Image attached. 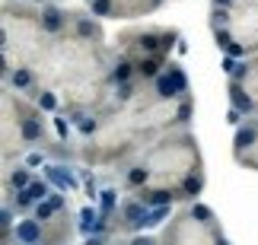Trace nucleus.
Returning a JSON list of instances; mask_svg holds the SVG:
<instances>
[{
	"label": "nucleus",
	"mask_w": 258,
	"mask_h": 245,
	"mask_svg": "<svg viewBox=\"0 0 258 245\" xmlns=\"http://www.w3.org/2000/svg\"><path fill=\"white\" fill-rule=\"evenodd\" d=\"M51 115H45L32 99L4 90V166L26 159L32 150H48L57 137L48 131Z\"/></svg>",
	"instance_id": "nucleus-2"
},
{
	"label": "nucleus",
	"mask_w": 258,
	"mask_h": 245,
	"mask_svg": "<svg viewBox=\"0 0 258 245\" xmlns=\"http://www.w3.org/2000/svg\"><path fill=\"white\" fill-rule=\"evenodd\" d=\"M38 179V175L32 172V166H26V162H16V166H4V198H10V194H16V191H23L29 188Z\"/></svg>",
	"instance_id": "nucleus-11"
},
{
	"label": "nucleus",
	"mask_w": 258,
	"mask_h": 245,
	"mask_svg": "<svg viewBox=\"0 0 258 245\" xmlns=\"http://www.w3.org/2000/svg\"><path fill=\"white\" fill-rule=\"evenodd\" d=\"M42 175L48 182L54 185L57 191H64V194H77V191H83V179H80V166H67V162H48L42 166Z\"/></svg>",
	"instance_id": "nucleus-9"
},
{
	"label": "nucleus",
	"mask_w": 258,
	"mask_h": 245,
	"mask_svg": "<svg viewBox=\"0 0 258 245\" xmlns=\"http://www.w3.org/2000/svg\"><path fill=\"white\" fill-rule=\"evenodd\" d=\"M86 10L96 19H115V0H89Z\"/></svg>",
	"instance_id": "nucleus-15"
},
{
	"label": "nucleus",
	"mask_w": 258,
	"mask_h": 245,
	"mask_svg": "<svg viewBox=\"0 0 258 245\" xmlns=\"http://www.w3.org/2000/svg\"><path fill=\"white\" fill-rule=\"evenodd\" d=\"M141 162L150 169V185L153 188H169L178 194V204H185L182 198V188L185 182L191 179L195 172L204 169V159H201V146H198V137L188 131H172V134H163L144 150Z\"/></svg>",
	"instance_id": "nucleus-1"
},
{
	"label": "nucleus",
	"mask_w": 258,
	"mask_h": 245,
	"mask_svg": "<svg viewBox=\"0 0 258 245\" xmlns=\"http://www.w3.org/2000/svg\"><path fill=\"white\" fill-rule=\"evenodd\" d=\"M38 19H42V29L48 32V38H61V35L71 32V10L61 7L57 0L38 7Z\"/></svg>",
	"instance_id": "nucleus-10"
},
{
	"label": "nucleus",
	"mask_w": 258,
	"mask_h": 245,
	"mask_svg": "<svg viewBox=\"0 0 258 245\" xmlns=\"http://www.w3.org/2000/svg\"><path fill=\"white\" fill-rule=\"evenodd\" d=\"M51 194H54V185L48 182L45 175H38V179L29 185V188H23V191H16V194H10V198H4V204H10V207H13L19 217H29V213H32L42 201H48Z\"/></svg>",
	"instance_id": "nucleus-8"
},
{
	"label": "nucleus",
	"mask_w": 258,
	"mask_h": 245,
	"mask_svg": "<svg viewBox=\"0 0 258 245\" xmlns=\"http://www.w3.org/2000/svg\"><path fill=\"white\" fill-rule=\"evenodd\" d=\"M226 96H230V109H236L245 121L258 118V105H255V99L249 96V90H245L239 80H230V93Z\"/></svg>",
	"instance_id": "nucleus-13"
},
{
	"label": "nucleus",
	"mask_w": 258,
	"mask_h": 245,
	"mask_svg": "<svg viewBox=\"0 0 258 245\" xmlns=\"http://www.w3.org/2000/svg\"><path fill=\"white\" fill-rule=\"evenodd\" d=\"M83 4H89V0H83Z\"/></svg>",
	"instance_id": "nucleus-17"
},
{
	"label": "nucleus",
	"mask_w": 258,
	"mask_h": 245,
	"mask_svg": "<svg viewBox=\"0 0 258 245\" xmlns=\"http://www.w3.org/2000/svg\"><path fill=\"white\" fill-rule=\"evenodd\" d=\"M255 143H258V124H255V118L252 121H242L239 127H236V137H233V156L252 150Z\"/></svg>",
	"instance_id": "nucleus-14"
},
{
	"label": "nucleus",
	"mask_w": 258,
	"mask_h": 245,
	"mask_svg": "<svg viewBox=\"0 0 258 245\" xmlns=\"http://www.w3.org/2000/svg\"><path fill=\"white\" fill-rule=\"evenodd\" d=\"M166 4V0H115V19H137L150 16Z\"/></svg>",
	"instance_id": "nucleus-12"
},
{
	"label": "nucleus",
	"mask_w": 258,
	"mask_h": 245,
	"mask_svg": "<svg viewBox=\"0 0 258 245\" xmlns=\"http://www.w3.org/2000/svg\"><path fill=\"white\" fill-rule=\"evenodd\" d=\"M51 38L42 29L38 7L26 0H4V70L38 67Z\"/></svg>",
	"instance_id": "nucleus-3"
},
{
	"label": "nucleus",
	"mask_w": 258,
	"mask_h": 245,
	"mask_svg": "<svg viewBox=\"0 0 258 245\" xmlns=\"http://www.w3.org/2000/svg\"><path fill=\"white\" fill-rule=\"evenodd\" d=\"M160 245H230L217 213L204 201H191L172 213L160 232Z\"/></svg>",
	"instance_id": "nucleus-4"
},
{
	"label": "nucleus",
	"mask_w": 258,
	"mask_h": 245,
	"mask_svg": "<svg viewBox=\"0 0 258 245\" xmlns=\"http://www.w3.org/2000/svg\"><path fill=\"white\" fill-rule=\"evenodd\" d=\"M239 166H245V169H252V172H258V143L252 146V150H245V153H239V156H233Z\"/></svg>",
	"instance_id": "nucleus-16"
},
{
	"label": "nucleus",
	"mask_w": 258,
	"mask_h": 245,
	"mask_svg": "<svg viewBox=\"0 0 258 245\" xmlns=\"http://www.w3.org/2000/svg\"><path fill=\"white\" fill-rule=\"evenodd\" d=\"M150 93L156 99H166V102H178V99H185V96H191V80H188L185 67L178 61H169V67L150 83Z\"/></svg>",
	"instance_id": "nucleus-7"
},
{
	"label": "nucleus",
	"mask_w": 258,
	"mask_h": 245,
	"mask_svg": "<svg viewBox=\"0 0 258 245\" xmlns=\"http://www.w3.org/2000/svg\"><path fill=\"white\" fill-rule=\"evenodd\" d=\"M211 29L214 26H223L230 29L233 42L242 45L249 57L258 54V4H239L233 10H223V7H211Z\"/></svg>",
	"instance_id": "nucleus-6"
},
{
	"label": "nucleus",
	"mask_w": 258,
	"mask_h": 245,
	"mask_svg": "<svg viewBox=\"0 0 258 245\" xmlns=\"http://www.w3.org/2000/svg\"><path fill=\"white\" fill-rule=\"evenodd\" d=\"M182 32L166 26H127L115 35V48L131 54L134 61H141V57H166L169 61L172 51L182 48Z\"/></svg>",
	"instance_id": "nucleus-5"
}]
</instances>
